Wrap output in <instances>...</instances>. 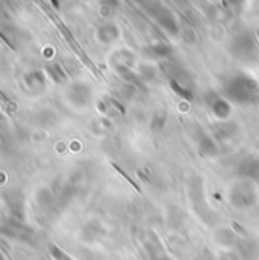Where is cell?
I'll use <instances>...</instances> for the list:
<instances>
[{
	"mask_svg": "<svg viewBox=\"0 0 259 260\" xmlns=\"http://www.w3.org/2000/svg\"><path fill=\"white\" fill-rule=\"evenodd\" d=\"M224 97L237 105H259L258 82L247 74H235L223 85Z\"/></svg>",
	"mask_w": 259,
	"mask_h": 260,
	"instance_id": "6da1fadb",
	"label": "cell"
},
{
	"mask_svg": "<svg viewBox=\"0 0 259 260\" xmlns=\"http://www.w3.org/2000/svg\"><path fill=\"white\" fill-rule=\"evenodd\" d=\"M229 200L232 206L238 209H249L256 203V189L253 186V182L250 180H241L235 183L229 191Z\"/></svg>",
	"mask_w": 259,
	"mask_h": 260,
	"instance_id": "7a4b0ae2",
	"label": "cell"
},
{
	"mask_svg": "<svg viewBox=\"0 0 259 260\" xmlns=\"http://www.w3.org/2000/svg\"><path fill=\"white\" fill-rule=\"evenodd\" d=\"M91 94H93L91 88L83 82L73 83L67 91L68 102L71 105H74L76 108H87L91 102Z\"/></svg>",
	"mask_w": 259,
	"mask_h": 260,
	"instance_id": "3957f363",
	"label": "cell"
},
{
	"mask_svg": "<svg viewBox=\"0 0 259 260\" xmlns=\"http://www.w3.org/2000/svg\"><path fill=\"white\" fill-rule=\"evenodd\" d=\"M237 174L243 177V180L259 182V157L249 156L243 159L237 168Z\"/></svg>",
	"mask_w": 259,
	"mask_h": 260,
	"instance_id": "277c9868",
	"label": "cell"
},
{
	"mask_svg": "<svg viewBox=\"0 0 259 260\" xmlns=\"http://www.w3.org/2000/svg\"><path fill=\"white\" fill-rule=\"evenodd\" d=\"M206 102H208V105H209L212 114H214L218 120L226 121V120L231 117V114H232V106H231V102H229L226 97H220V95L214 94L211 99L208 97Z\"/></svg>",
	"mask_w": 259,
	"mask_h": 260,
	"instance_id": "5b68a950",
	"label": "cell"
},
{
	"mask_svg": "<svg viewBox=\"0 0 259 260\" xmlns=\"http://www.w3.org/2000/svg\"><path fill=\"white\" fill-rule=\"evenodd\" d=\"M197 151L202 157H215L220 153L217 139H214L209 135H200L197 139Z\"/></svg>",
	"mask_w": 259,
	"mask_h": 260,
	"instance_id": "8992f818",
	"label": "cell"
},
{
	"mask_svg": "<svg viewBox=\"0 0 259 260\" xmlns=\"http://www.w3.org/2000/svg\"><path fill=\"white\" fill-rule=\"evenodd\" d=\"M234 53L237 56H240L241 59H247L249 56L256 55V47H255L252 38L247 37V35H243V37L237 38L235 43H234Z\"/></svg>",
	"mask_w": 259,
	"mask_h": 260,
	"instance_id": "52a82bcc",
	"label": "cell"
},
{
	"mask_svg": "<svg viewBox=\"0 0 259 260\" xmlns=\"http://www.w3.org/2000/svg\"><path fill=\"white\" fill-rule=\"evenodd\" d=\"M155 17H156V21L159 23V26L162 29H165L168 34H171V35H178L179 34V24H178L175 15L170 11L162 8L159 12L155 14Z\"/></svg>",
	"mask_w": 259,
	"mask_h": 260,
	"instance_id": "ba28073f",
	"label": "cell"
},
{
	"mask_svg": "<svg viewBox=\"0 0 259 260\" xmlns=\"http://www.w3.org/2000/svg\"><path fill=\"white\" fill-rule=\"evenodd\" d=\"M96 37L100 43L103 44H109V43H114L119 37H120V30L117 27V24L114 23H106V24H102L97 32H96Z\"/></svg>",
	"mask_w": 259,
	"mask_h": 260,
	"instance_id": "9c48e42d",
	"label": "cell"
},
{
	"mask_svg": "<svg viewBox=\"0 0 259 260\" xmlns=\"http://www.w3.org/2000/svg\"><path fill=\"white\" fill-rule=\"evenodd\" d=\"M238 132V127L235 123L232 121H221L220 124L214 126V135H215V139L217 141H227L231 139L235 133Z\"/></svg>",
	"mask_w": 259,
	"mask_h": 260,
	"instance_id": "30bf717a",
	"label": "cell"
},
{
	"mask_svg": "<svg viewBox=\"0 0 259 260\" xmlns=\"http://www.w3.org/2000/svg\"><path fill=\"white\" fill-rule=\"evenodd\" d=\"M144 52L153 59H164L171 55L173 49H171V46H168L165 43H155V44H150L149 47H146Z\"/></svg>",
	"mask_w": 259,
	"mask_h": 260,
	"instance_id": "8fae6325",
	"label": "cell"
},
{
	"mask_svg": "<svg viewBox=\"0 0 259 260\" xmlns=\"http://www.w3.org/2000/svg\"><path fill=\"white\" fill-rule=\"evenodd\" d=\"M46 82H47L46 73L41 70H32V71L24 74V83L29 88H34V89L43 88V86H46Z\"/></svg>",
	"mask_w": 259,
	"mask_h": 260,
	"instance_id": "7c38bea8",
	"label": "cell"
},
{
	"mask_svg": "<svg viewBox=\"0 0 259 260\" xmlns=\"http://www.w3.org/2000/svg\"><path fill=\"white\" fill-rule=\"evenodd\" d=\"M168 83H170V88L173 89V92L178 95V97H181L182 100H187V102H191L193 99H194V92L190 89V88H187V86H184L176 77H170V80H168Z\"/></svg>",
	"mask_w": 259,
	"mask_h": 260,
	"instance_id": "4fadbf2b",
	"label": "cell"
},
{
	"mask_svg": "<svg viewBox=\"0 0 259 260\" xmlns=\"http://www.w3.org/2000/svg\"><path fill=\"white\" fill-rule=\"evenodd\" d=\"M46 71H47V76L55 82V83H63L67 80V73L63 68V65L60 62H52L46 67Z\"/></svg>",
	"mask_w": 259,
	"mask_h": 260,
	"instance_id": "5bb4252c",
	"label": "cell"
},
{
	"mask_svg": "<svg viewBox=\"0 0 259 260\" xmlns=\"http://www.w3.org/2000/svg\"><path fill=\"white\" fill-rule=\"evenodd\" d=\"M135 64V56L128 52V50H120L117 52L116 58H114V65H125L132 68V65Z\"/></svg>",
	"mask_w": 259,
	"mask_h": 260,
	"instance_id": "9a60e30c",
	"label": "cell"
},
{
	"mask_svg": "<svg viewBox=\"0 0 259 260\" xmlns=\"http://www.w3.org/2000/svg\"><path fill=\"white\" fill-rule=\"evenodd\" d=\"M165 124H167V115L162 112H158L150 120V130L152 132H162Z\"/></svg>",
	"mask_w": 259,
	"mask_h": 260,
	"instance_id": "2e32d148",
	"label": "cell"
},
{
	"mask_svg": "<svg viewBox=\"0 0 259 260\" xmlns=\"http://www.w3.org/2000/svg\"><path fill=\"white\" fill-rule=\"evenodd\" d=\"M50 254H52V257L55 260H73L65 251H63L60 247H56V245H50Z\"/></svg>",
	"mask_w": 259,
	"mask_h": 260,
	"instance_id": "e0dca14e",
	"label": "cell"
},
{
	"mask_svg": "<svg viewBox=\"0 0 259 260\" xmlns=\"http://www.w3.org/2000/svg\"><path fill=\"white\" fill-rule=\"evenodd\" d=\"M105 102H106L108 105H112V106H114V108H116V109H117L120 114H122V115H125V112H126V111H125V108H123V106H122V105H120L117 100H114L112 97H106V99H105Z\"/></svg>",
	"mask_w": 259,
	"mask_h": 260,
	"instance_id": "ac0fdd59",
	"label": "cell"
},
{
	"mask_svg": "<svg viewBox=\"0 0 259 260\" xmlns=\"http://www.w3.org/2000/svg\"><path fill=\"white\" fill-rule=\"evenodd\" d=\"M100 5H102L103 9L112 11V9H116L119 6V0H100Z\"/></svg>",
	"mask_w": 259,
	"mask_h": 260,
	"instance_id": "d6986e66",
	"label": "cell"
},
{
	"mask_svg": "<svg viewBox=\"0 0 259 260\" xmlns=\"http://www.w3.org/2000/svg\"><path fill=\"white\" fill-rule=\"evenodd\" d=\"M50 3H52V5H53V6H55L56 9L60 8V2H58V0H50Z\"/></svg>",
	"mask_w": 259,
	"mask_h": 260,
	"instance_id": "ffe728a7",
	"label": "cell"
},
{
	"mask_svg": "<svg viewBox=\"0 0 259 260\" xmlns=\"http://www.w3.org/2000/svg\"><path fill=\"white\" fill-rule=\"evenodd\" d=\"M231 2H232V3H238L240 0H231Z\"/></svg>",
	"mask_w": 259,
	"mask_h": 260,
	"instance_id": "44dd1931",
	"label": "cell"
},
{
	"mask_svg": "<svg viewBox=\"0 0 259 260\" xmlns=\"http://www.w3.org/2000/svg\"><path fill=\"white\" fill-rule=\"evenodd\" d=\"M135 2H138V3H142L144 0H135Z\"/></svg>",
	"mask_w": 259,
	"mask_h": 260,
	"instance_id": "7402d4cb",
	"label": "cell"
},
{
	"mask_svg": "<svg viewBox=\"0 0 259 260\" xmlns=\"http://www.w3.org/2000/svg\"><path fill=\"white\" fill-rule=\"evenodd\" d=\"M256 35H258V40H259V29H258V30H256Z\"/></svg>",
	"mask_w": 259,
	"mask_h": 260,
	"instance_id": "603a6c76",
	"label": "cell"
},
{
	"mask_svg": "<svg viewBox=\"0 0 259 260\" xmlns=\"http://www.w3.org/2000/svg\"><path fill=\"white\" fill-rule=\"evenodd\" d=\"M258 150H259V142H258Z\"/></svg>",
	"mask_w": 259,
	"mask_h": 260,
	"instance_id": "cb8c5ba5",
	"label": "cell"
},
{
	"mask_svg": "<svg viewBox=\"0 0 259 260\" xmlns=\"http://www.w3.org/2000/svg\"><path fill=\"white\" fill-rule=\"evenodd\" d=\"M221 260H229V259H221Z\"/></svg>",
	"mask_w": 259,
	"mask_h": 260,
	"instance_id": "d4e9b609",
	"label": "cell"
}]
</instances>
